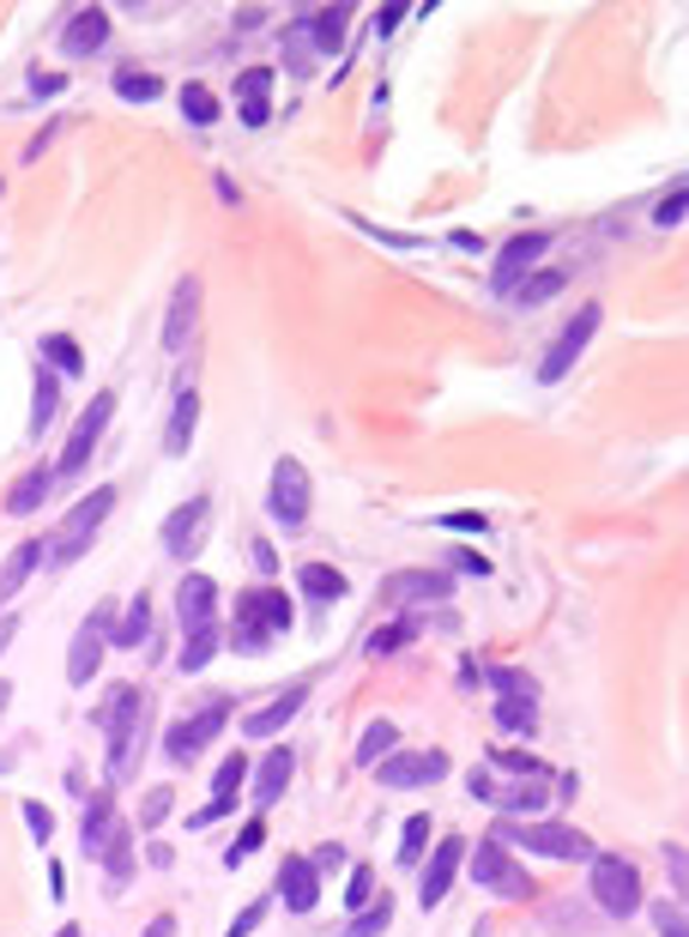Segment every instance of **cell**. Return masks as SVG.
<instances>
[{
  "instance_id": "cell-15",
  "label": "cell",
  "mask_w": 689,
  "mask_h": 937,
  "mask_svg": "<svg viewBox=\"0 0 689 937\" xmlns=\"http://www.w3.org/2000/svg\"><path fill=\"white\" fill-rule=\"evenodd\" d=\"M454 581L436 569H400L381 581V599H393V606H436V599H448Z\"/></svg>"
},
{
  "instance_id": "cell-33",
  "label": "cell",
  "mask_w": 689,
  "mask_h": 937,
  "mask_svg": "<svg viewBox=\"0 0 689 937\" xmlns=\"http://www.w3.org/2000/svg\"><path fill=\"white\" fill-rule=\"evenodd\" d=\"M297 587L309 599H344V575L333 569V562H303L297 569Z\"/></svg>"
},
{
  "instance_id": "cell-14",
  "label": "cell",
  "mask_w": 689,
  "mask_h": 937,
  "mask_svg": "<svg viewBox=\"0 0 689 937\" xmlns=\"http://www.w3.org/2000/svg\"><path fill=\"white\" fill-rule=\"evenodd\" d=\"M104 653H109V611H97L92 623L73 635V653H67V684H92L97 677V665H104Z\"/></svg>"
},
{
  "instance_id": "cell-23",
  "label": "cell",
  "mask_w": 689,
  "mask_h": 937,
  "mask_svg": "<svg viewBox=\"0 0 689 937\" xmlns=\"http://www.w3.org/2000/svg\"><path fill=\"white\" fill-rule=\"evenodd\" d=\"M194 309H200V278L188 273L182 285H176V297H170V320H163V351H182V345H188V333H194Z\"/></svg>"
},
{
  "instance_id": "cell-58",
  "label": "cell",
  "mask_w": 689,
  "mask_h": 937,
  "mask_svg": "<svg viewBox=\"0 0 689 937\" xmlns=\"http://www.w3.org/2000/svg\"><path fill=\"white\" fill-rule=\"evenodd\" d=\"M454 249H466V254H478V249H484V236H478V230H454Z\"/></svg>"
},
{
  "instance_id": "cell-5",
  "label": "cell",
  "mask_w": 689,
  "mask_h": 937,
  "mask_svg": "<svg viewBox=\"0 0 689 937\" xmlns=\"http://www.w3.org/2000/svg\"><path fill=\"white\" fill-rule=\"evenodd\" d=\"M109 508H115V484H97L92 496H85L80 508H73L67 520H61V533L49 538V557L55 562H80L85 550H92V538H97V526L109 520Z\"/></svg>"
},
{
  "instance_id": "cell-13",
  "label": "cell",
  "mask_w": 689,
  "mask_h": 937,
  "mask_svg": "<svg viewBox=\"0 0 689 937\" xmlns=\"http://www.w3.org/2000/svg\"><path fill=\"white\" fill-rule=\"evenodd\" d=\"M551 249V236H544V230H527V236H515L502 249V261L490 266V291L496 297H508V291H520V278L532 273V266H539V254Z\"/></svg>"
},
{
  "instance_id": "cell-36",
  "label": "cell",
  "mask_w": 689,
  "mask_h": 937,
  "mask_svg": "<svg viewBox=\"0 0 689 937\" xmlns=\"http://www.w3.org/2000/svg\"><path fill=\"white\" fill-rule=\"evenodd\" d=\"M182 115H188V122H194V127H212V122H219V92H212V85H182Z\"/></svg>"
},
{
  "instance_id": "cell-9",
  "label": "cell",
  "mask_w": 689,
  "mask_h": 937,
  "mask_svg": "<svg viewBox=\"0 0 689 937\" xmlns=\"http://www.w3.org/2000/svg\"><path fill=\"white\" fill-rule=\"evenodd\" d=\"M224 720H230V702H206L194 720H176L170 731H163V756H170L176 768L194 762V756L206 750V738H219V731H224Z\"/></svg>"
},
{
  "instance_id": "cell-17",
  "label": "cell",
  "mask_w": 689,
  "mask_h": 937,
  "mask_svg": "<svg viewBox=\"0 0 689 937\" xmlns=\"http://www.w3.org/2000/svg\"><path fill=\"white\" fill-rule=\"evenodd\" d=\"M242 780H248V756L230 750L224 762H219V775H212V804H200V811H194V829H206V823H219V817H230V804H236Z\"/></svg>"
},
{
  "instance_id": "cell-45",
  "label": "cell",
  "mask_w": 689,
  "mask_h": 937,
  "mask_svg": "<svg viewBox=\"0 0 689 937\" xmlns=\"http://www.w3.org/2000/svg\"><path fill=\"white\" fill-rule=\"evenodd\" d=\"M170 804H176V792H170V787H151V792H146V804H139V829H158L163 817H170Z\"/></svg>"
},
{
  "instance_id": "cell-21",
  "label": "cell",
  "mask_w": 689,
  "mask_h": 937,
  "mask_svg": "<svg viewBox=\"0 0 689 937\" xmlns=\"http://www.w3.org/2000/svg\"><path fill=\"white\" fill-rule=\"evenodd\" d=\"M127 823L115 817V792H97L92 799V811H85V829H80V846H85V859H104L109 846H115V834H121Z\"/></svg>"
},
{
  "instance_id": "cell-56",
  "label": "cell",
  "mask_w": 689,
  "mask_h": 937,
  "mask_svg": "<svg viewBox=\"0 0 689 937\" xmlns=\"http://www.w3.org/2000/svg\"><path fill=\"white\" fill-rule=\"evenodd\" d=\"M309 865H315V871H339V865H344V846H339V841H327L321 853L309 859Z\"/></svg>"
},
{
  "instance_id": "cell-28",
  "label": "cell",
  "mask_w": 689,
  "mask_h": 937,
  "mask_svg": "<svg viewBox=\"0 0 689 937\" xmlns=\"http://www.w3.org/2000/svg\"><path fill=\"white\" fill-rule=\"evenodd\" d=\"M194 430H200V393L182 388L176 393V412H170V430H163V454H188Z\"/></svg>"
},
{
  "instance_id": "cell-53",
  "label": "cell",
  "mask_w": 689,
  "mask_h": 937,
  "mask_svg": "<svg viewBox=\"0 0 689 937\" xmlns=\"http://www.w3.org/2000/svg\"><path fill=\"white\" fill-rule=\"evenodd\" d=\"M248 557H254V569H261V575H278V550L266 545V538H254V545H248Z\"/></svg>"
},
{
  "instance_id": "cell-61",
  "label": "cell",
  "mask_w": 689,
  "mask_h": 937,
  "mask_svg": "<svg viewBox=\"0 0 689 937\" xmlns=\"http://www.w3.org/2000/svg\"><path fill=\"white\" fill-rule=\"evenodd\" d=\"M19 635V618H0V653H7V641Z\"/></svg>"
},
{
  "instance_id": "cell-10",
  "label": "cell",
  "mask_w": 689,
  "mask_h": 937,
  "mask_svg": "<svg viewBox=\"0 0 689 937\" xmlns=\"http://www.w3.org/2000/svg\"><path fill=\"white\" fill-rule=\"evenodd\" d=\"M266 515L285 520V526H303L309 520V472H303V460H278L273 466V491H266Z\"/></svg>"
},
{
  "instance_id": "cell-43",
  "label": "cell",
  "mask_w": 689,
  "mask_h": 937,
  "mask_svg": "<svg viewBox=\"0 0 689 937\" xmlns=\"http://www.w3.org/2000/svg\"><path fill=\"white\" fill-rule=\"evenodd\" d=\"M544 799H551V792H544V787H532V780H520L515 792H496L490 804H508V811H520V817H539V811H544Z\"/></svg>"
},
{
  "instance_id": "cell-49",
  "label": "cell",
  "mask_w": 689,
  "mask_h": 937,
  "mask_svg": "<svg viewBox=\"0 0 689 937\" xmlns=\"http://www.w3.org/2000/svg\"><path fill=\"white\" fill-rule=\"evenodd\" d=\"M442 526H448V533H490V520L471 515V508H459V515H442Z\"/></svg>"
},
{
  "instance_id": "cell-55",
  "label": "cell",
  "mask_w": 689,
  "mask_h": 937,
  "mask_svg": "<svg viewBox=\"0 0 689 937\" xmlns=\"http://www.w3.org/2000/svg\"><path fill=\"white\" fill-rule=\"evenodd\" d=\"M400 19H405V7H381L369 24H375V36H393V31H400Z\"/></svg>"
},
{
  "instance_id": "cell-54",
  "label": "cell",
  "mask_w": 689,
  "mask_h": 937,
  "mask_svg": "<svg viewBox=\"0 0 689 937\" xmlns=\"http://www.w3.org/2000/svg\"><path fill=\"white\" fill-rule=\"evenodd\" d=\"M659 937H683V907L678 902L659 907Z\"/></svg>"
},
{
  "instance_id": "cell-46",
  "label": "cell",
  "mask_w": 689,
  "mask_h": 937,
  "mask_svg": "<svg viewBox=\"0 0 689 937\" xmlns=\"http://www.w3.org/2000/svg\"><path fill=\"white\" fill-rule=\"evenodd\" d=\"M261 841H266V823H261V817H254V823L236 834V846H230V853H224V865H242V859H254V853H261Z\"/></svg>"
},
{
  "instance_id": "cell-4",
  "label": "cell",
  "mask_w": 689,
  "mask_h": 937,
  "mask_svg": "<svg viewBox=\"0 0 689 937\" xmlns=\"http://www.w3.org/2000/svg\"><path fill=\"white\" fill-rule=\"evenodd\" d=\"M593 902L605 907V914L629 919L635 907L647 902L642 865H635V859H623V853H593Z\"/></svg>"
},
{
  "instance_id": "cell-48",
  "label": "cell",
  "mask_w": 689,
  "mask_h": 937,
  "mask_svg": "<svg viewBox=\"0 0 689 937\" xmlns=\"http://www.w3.org/2000/svg\"><path fill=\"white\" fill-rule=\"evenodd\" d=\"M683 182H671V194L666 200H659V212H654V224H683Z\"/></svg>"
},
{
  "instance_id": "cell-20",
  "label": "cell",
  "mask_w": 689,
  "mask_h": 937,
  "mask_svg": "<svg viewBox=\"0 0 689 937\" xmlns=\"http://www.w3.org/2000/svg\"><path fill=\"white\" fill-rule=\"evenodd\" d=\"M278 895H285V907H290V914H309V907L321 902V871H315L309 859H297V853H290L285 865H278Z\"/></svg>"
},
{
  "instance_id": "cell-12",
  "label": "cell",
  "mask_w": 689,
  "mask_h": 937,
  "mask_svg": "<svg viewBox=\"0 0 689 937\" xmlns=\"http://www.w3.org/2000/svg\"><path fill=\"white\" fill-rule=\"evenodd\" d=\"M381 787L405 792V787H436L442 775H448V756L442 750H405V756H381Z\"/></svg>"
},
{
  "instance_id": "cell-24",
  "label": "cell",
  "mask_w": 689,
  "mask_h": 937,
  "mask_svg": "<svg viewBox=\"0 0 689 937\" xmlns=\"http://www.w3.org/2000/svg\"><path fill=\"white\" fill-rule=\"evenodd\" d=\"M236 97H242V127H266L273 122V67H248L236 80Z\"/></svg>"
},
{
  "instance_id": "cell-47",
  "label": "cell",
  "mask_w": 689,
  "mask_h": 937,
  "mask_svg": "<svg viewBox=\"0 0 689 937\" xmlns=\"http://www.w3.org/2000/svg\"><path fill=\"white\" fill-rule=\"evenodd\" d=\"M344 902H351V907H369V902H375V871H369V865L351 871V889H344Z\"/></svg>"
},
{
  "instance_id": "cell-26",
  "label": "cell",
  "mask_w": 689,
  "mask_h": 937,
  "mask_svg": "<svg viewBox=\"0 0 689 937\" xmlns=\"http://www.w3.org/2000/svg\"><path fill=\"white\" fill-rule=\"evenodd\" d=\"M104 36H109V12L104 7H85V12H73V19H67L61 49H67V55H92V49H104Z\"/></svg>"
},
{
  "instance_id": "cell-50",
  "label": "cell",
  "mask_w": 689,
  "mask_h": 937,
  "mask_svg": "<svg viewBox=\"0 0 689 937\" xmlns=\"http://www.w3.org/2000/svg\"><path fill=\"white\" fill-rule=\"evenodd\" d=\"M357 230H369V236H381L388 249H417V236H405V230H381V224H369V218H357Z\"/></svg>"
},
{
  "instance_id": "cell-40",
  "label": "cell",
  "mask_w": 689,
  "mask_h": 937,
  "mask_svg": "<svg viewBox=\"0 0 689 937\" xmlns=\"http://www.w3.org/2000/svg\"><path fill=\"white\" fill-rule=\"evenodd\" d=\"M158 92H163V80H158V73H134V67H121V73H115V97H127V104H151Z\"/></svg>"
},
{
  "instance_id": "cell-32",
  "label": "cell",
  "mask_w": 689,
  "mask_h": 937,
  "mask_svg": "<svg viewBox=\"0 0 689 937\" xmlns=\"http://www.w3.org/2000/svg\"><path fill=\"white\" fill-rule=\"evenodd\" d=\"M36 364H43V369H55V376H80V369H85V357H80V339H67V333H49V339H43V351H36Z\"/></svg>"
},
{
  "instance_id": "cell-62",
  "label": "cell",
  "mask_w": 689,
  "mask_h": 937,
  "mask_svg": "<svg viewBox=\"0 0 689 937\" xmlns=\"http://www.w3.org/2000/svg\"><path fill=\"white\" fill-rule=\"evenodd\" d=\"M7 708H12V684L0 677V720H7Z\"/></svg>"
},
{
  "instance_id": "cell-52",
  "label": "cell",
  "mask_w": 689,
  "mask_h": 937,
  "mask_svg": "<svg viewBox=\"0 0 689 937\" xmlns=\"http://www.w3.org/2000/svg\"><path fill=\"white\" fill-rule=\"evenodd\" d=\"M24 823H31V834H36V841H49V834H55V817H49L43 804H24Z\"/></svg>"
},
{
  "instance_id": "cell-51",
  "label": "cell",
  "mask_w": 689,
  "mask_h": 937,
  "mask_svg": "<svg viewBox=\"0 0 689 937\" xmlns=\"http://www.w3.org/2000/svg\"><path fill=\"white\" fill-rule=\"evenodd\" d=\"M261 919H266V902H254L248 914H236V919H230V931H224V937H248L254 926H261Z\"/></svg>"
},
{
  "instance_id": "cell-11",
  "label": "cell",
  "mask_w": 689,
  "mask_h": 937,
  "mask_svg": "<svg viewBox=\"0 0 689 937\" xmlns=\"http://www.w3.org/2000/svg\"><path fill=\"white\" fill-rule=\"evenodd\" d=\"M593 333H598V303H581V309H574V320H569L563 333H556V345L544 351L539 381H563L569 369H574V357L586 351V339H593Z\"/></svg>"
},
{
  "instance_id": "cell-3",
  "label": "cell",
  "mask_w": 689,
  "mask_h": 937,
  "mask_svg": "<svg viewBox=\"0 0 689 937\" xmlns=\"http://www.w3.org/2000/svg\"><path fill=\"white\" fill-rule=\"evenodd\" d=\"M490 841H502V846L515 841V846H527V853H539V859H593V841H586L581 829L544 823V817H527V823H496Z\"/></svg>"
},
{
  "instance_id": "cell-29",
  "label": "cell",
  "mask_w": 689,
  "mask_h": 937,
  "mask_svg": "<svg viewBox=\"0 0 689 937\" xmlns=\"http://www.w3.org/2000/svg\"><path fill=\"white\" fill-rule=\"evenodd\" d=\"M55 418H61V376L36 364V381H31V435H43Z\"/></svg>"
},
{
  "instance_id": "cell-6",
  "label": "cell",
  "mask_w": 689,
  "mask_h": 937,
  "mask_svg": "<svg viewBox=\"0 0 689 937\" xmlns=\"http://www.w3.org/2000/svg\"><path fill=\"white\" fill-rule=\"evenodd\" d=\"M109 418H115V393L104 388V393H97V400L80 412V423H73V435H67V448H61V460H55L49 472H55V478H80L85 460H92V448H97V435L109 430Z\"/></svg>"
},
{
  "instance_id": "cell-16",
  "label": "cell",
  "mask_w": 689,
  "mask_h": 937,
  "mask_svg": "<svg viewBox=\"0 0 689 937\" xmlns=\"http://www.w3.org/2000/svg\"><path fill=\"white\" fill-rule=\"evenodd\" d=\"M206 526H212V503L194 496L188 508H176V515L163 520V550H170V557H194L200 538H206Z\"/></svg>"
},
{
  "instance_id": "cell-57",
  "label": "cell",
  "mask_w": 689,
  "mask_h": 937,
  "mask_svg": "<svg viewBox=\"0 0 689 937\" xmlns=\"http://www.w3.org/2000/svg\"><path fill=\"white\" fill-rule=\"evenodd\" d=\"M61 85H67V80H61V73H31V92H43V97H55Z\"/></svg>"
},
{
  "instance_id": "cell-41",
  "label": "cell",
  "mask_w": 689,
  "mask_h": 937,
  "mask_svg": "<svg viewBox=\"0 0 689 937\" xmlns=\"http://www.w3.org/2000/svg\"><path fill=\"white\" fill-rule=\"evenodd\" d=\"M97 865H104V871H109V883L121 889V883L134 877V829H121V834H115V846H109L104 859H97Z\"/></svg>"
},
{
  "instance_id": "cell-59",
  "label": "cell",
  "mask_w": 689,
  "mask_h": 937,
  "mask_svg": "<svg viewBox=\"0 0 689 937\" xmlns=\"http://www.w3.org/2000/svg\"><path fill=\"white\" fill-rule=\"evenodd\" d=\"M459 569H471V575H490V562H484L478 550H459Z\"/></svg>"
},
{
  "instance_id": "cell-31",
  "label": "cell",
  "mask_w": 689,
  "mask_h": 937,
  "mask_svg": "<svg viewBox=\"0 0 689 937\" xmlns=\"http://www.w3.org/2000/svg\"><path fill=\"white\" fill-rule=\"evenodd\" d=\"M344 31H351V7H321V12H309V36H315V49H321V55H339V49H344Z\"/></svg>"
},
{
  "instance_id": "cell-44",
  "label": "cell",
  "mask_w": 689,
  "mask_h": 937,
  "mask_svg": "<svg viewBox=\"0 0 689 937\" xmlns=\"http://www.w3.org/2000/svg\"><path fill=\"white\" fill-rule=\"evenodd\" d=\"M556 291H563V273H539V278H527L515 297H520V309H539L544 297H556Z\"/></svg>"
},
{
  "instance_id": "cell-19",
  "label": "cell",
  "mask_w": 689,
  "mask_h": 937,
  "mask_svg": "<svg viewBox=\"0 0 689 937\" xmlns=\"http://www.w3.org/2000/svg\"><path fill=\"white\" fill-rule=\"evenodd\" d=\"M176 611H182L188 635L206 629V623H219V587H212V575H188V581L176 587Z\"/></svg>"
},
{
  "instance_id": "cell-63",
  "label": "cell",
  "mask_w": 689,
  "mask_h": 937,
  "mask_svg": "<svg viewBox=\"0 0 689 937\" xmlns=\"http://www.w3.org/2000/svg\"><path fill=\"white\" fill-rule=\"evenodd\" d=\"M55 937H80V926H61V931H55Z\"/></svg>"
},
{
  "instance_id": "cell-25",
  "label": "cell",
  "mask_w": 689,
  "mask_h": 937,
  "mask_svg": "<svg viewBox=\"0 0 689 937\" xmlns=\"http://www.w3.org/2000/svg\"><path fill=\"white\" fill-rule=\"evenodd\" d=\"M290 775H297V750L278 744V750L261 762V775H254V804H278V799H285V787H290Z\"/></svg>"
},
{
  "instance_id": "cell-18",
  "label": "cell",
  "mask_w": 689,
  "mask_h": 937,
  "mask_svg": "<svg viewBox=\"0 0 689 937\" xmlns=\"http://www.w3.org/2000/svg\"><path fill=\"white\" fill-rule=\"evenodd\" d=\"M466 865V841L448 834V841H436V853H430V871H424V889H417V902L424 907H442V895L454 889V871Z\"/></svg>"
},
{
  "instance_id": "cell-1",
  "label": "cell",
  "mask_w": 689,
  "mask_h": 937,
  "mask_svg": "<svg viewBox=\"0 0 689 937\" xmlns=\"http://www.w3.org/2000/svg\"><path fill=\"white\" fill-rule=\"evenodd\" d=\"M97 726H104V738H109V780H134L139 731H146V696H139L134 684H115L104 714H97Z\"/></svg>"
},
{
  "instance_id": "cell-27",
  "label": "cell",
  "mask_w": 689,
  "mask_h": 937,
  "mask_svg": "<svg viewBox=\"0 0 689 937\" xmlns=\"http://www.w3.org/2000/svg\"><path fill=\"white\" fill-rule=\"evenodd\" d=\"M43 550H49L43 538H24V545H12V550H7V562H0V611H7V599L19 593L24 581H31V569L43 562Z\"/></svg>"
},
{
  "instance_id": "cell-35",
  "label": "cell",
  "mask_w": 689,
  "mask_h": 937,
  "mask_svg": "<svg viewBox=\"0 0 689 937\" xmlns=\"http://www.w3.org/2000/svg\"><path fill=\"white\" fill-rule=\"evenodd\" d=\"M393 744H400V731H393V720H369L363 726V744H357V762L375 768L381 756H393Z\"/></svg>"
},
{
  "instance_id": "cell-7",
  "label": "cell",
  "mask_w": 689,
  "mask_h": 937,
  "mask_svg": "<svg viewBox=\"0 0 689 937\" xmlns=\"http://www.w3.org/2000/svg\"><path fill=\"white\" fill-rule=\"evenodd\" d=\"M471 877H478V889H496L502 902H520V895H532V877L515 865V859H508L502 841H490V834H484L478 853H471Z\"/></svg>"
},
{
  "instance_id": "cell-37",
  "label": "cell",
  "mask_w": 689,
  "mask_h": 937,
  "mask_svg": "<svg viewBox=\"0 0 689 937\" xmlns=\"http://www.w3.org/2000/svg\"><path fill=\"white\" fill-rule=\"evenodd\" d=\"M212 660H219V623H206V629H194V635H188V648H182V672H206Z\"/></svg>"
},
{
  "instance_id": "cell-2",
  "label": "cell",
  "mask_w": 689,
  "mask_h": 937,
  "mask_svg": "<svg viewBox=\"0 0 689 937\" xmlns=\"http://www.w3.org/2000/svg\"><path fill=\"white\" fill-rule=\"evenodd\" d=\"M290 629V599L278 593V587H248V593H236V648L242 653H261L273 635H285Z\"/></svg>"
},
{
  "instance_id": "cell-60",
  "label": "cell",
  "mask_w": 689,
  "mask_h": 937,
  "mask_svg": "<svg viewBox=\"0 0 689 937\" xmlns=\"http://www.w3.org/2000/svg\"><path fill=\"white\" fill-rule=\"evenodd\" d=\"M146 937H176V919H170V914H158V919L146 926Z\"/></svg>"
},
{
  "instance_id": "cell-22",
  "label": "cell",
  "mask_w": 689,
  "mask_h": 937,
  "mask_svg": "<svg viewBox=\"0 0 689 937\" xmlns=\"http://www.w3.org/2000/svg\"><path fill=\"white\" fill-rule=\"evenodd\" d=\"M303 696H309V684H290V689H278L266 708H254L248 720H242V738H273L285 720H297V708H303Z\"/></svg>"
},
{
  "instance_id": "cell-42",
  "label": "cell",
  "mask_w": 689,
  "mask_h": 937,
  "mask_svg": "<svg viewBox=\"0 0 689 937\" xmlns=\"http://www.w3.org/2000/svg\"><path fill=\"white\" fill-rule=\"evenodd\" d=\"M430 846V811H412L405 817V841H400V865H417Z\"/></svg>"
},
{
  "instance_id": "cell-30",
  "label": "cell",
  "mask_w": 689,
  "mask_h": 937,
  "mask_svg": "<svg viewBox=\"0 0 689 937\" xmlns=\"http://www.w3.org/2000/svg\"><path fill=\"white\" fill-rule=\"evenodd\" d=\"M49 484H55V472H49V466H31V472H24V478L7 491V515H19V520L36 515V508H43V496H49Z\"/></svg>"
},
{
  "instance_id": "cell-8",
  "label": "cell",
  "mask_w": 689,
  "mask_h": 937,
  "mask_svg": "<svg viewBox=\"0 0 689 937\" xmlns=\"http://www.w3.org/2000/svg\"><path fill=\"white\" fill-rule=\"evenodd\" d=\"M490 684H496V726L532 731V720H539V684L527 672H490Z\"/></svg>"
},
{
  "instance_id": "cell-38",
  "label": "cell",
  "mask_w": 689,
  "mask_h": 937,
  "mask_svg": "<svg viewBox=\"0 0 689 937\" xmlns=\"http://www.w3.org/2000/svg\"><path fill=\"white\" fill-rule=\"evenodd\" d=\"M388 926H393V902L381 895V902L357 907V914H351V926H344V937H381Z\"/></svg>"
},
{
  "instance_id": "cell-34",
  "label": "cell",
  "mask_w": 689,
  "mask_h": 937,
  "mask_svg": "<svg viewBox=\"0 0 689 937\" xmlns=\"http://www.w3.org/2000/svg\"><path fill=\"white\" fill-rule=\"evenodd\" d=\"M146 629H151V606H146V599H127L121 623L109 629V648H139V641H146Z\"/></svg>"
},
{
  "instance_id": "cell-39",
  "label": "cell",
  "mask_w": 689,
  "mask_h": 937,
  "mask_svg": "<svg viewBox=\"0 0 689 937\" xmlns=\"http://www.w3.org/2000/svg\"><path fill=\"white\" fill-rule=\"evenodd\" d=\"M405 641H417V618H400V623L375 629V635H369V660H388V653H400Z\"/></svg>"
}]
</instances>
